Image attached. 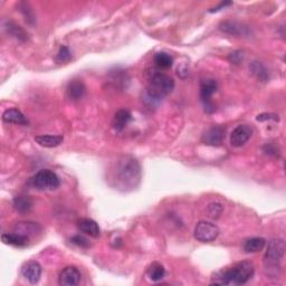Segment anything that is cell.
Here are the masks:
<instances>
[{
    "mask_svg": "<svg viewBox=\"0 0 286 286\" xmlns=\"http://www.w3.org/2000/svg\"><path fill=\"white\" fill-rule=\"evenodd\" d=\"M141 168L135 159L131 157H124L116 163L114 177L116 187L123 190L133 189L140 181Z\"/></svg>",
    "mask_w": 286,
    "mask_h": 286,
    "instance_id": "6da1fadb",
    "label": "cell"
},
{
    "mask_svg": "<svg viewBox=\"0 0 286 286\" xmlns=\"http://www.w3.org/2000/svg\"><path fill=\"white\" fill-rule=\"evenodd\" d=\"M255 268L253 263L240 262L237 263L232 268L221 270L214 274L212 284L219 285H243L247 283L254 275Z\"/></svg>",
    "mask_w": 286,
    "mask_h": 286,
    "instance_id": "7a4b0ae2",
    "label": "cell"
},
{
    "mask_svg": "<svg viewBox=\"0 0 286 286\" xmlns=\"http://www.w3.org/2000/svg\"><path fill=\"white\" fill-rule=\"evenodd\" d=\"M175 89V81L169 75L158 72L150 78L146 93L152 100H162L168 96Z\"/></svg>",
    "mask_w": 286,
    "mask_h": 286,
    "instance_id": "3957f363",
    "label": "cell"
},
{
    "mask_svg": "<svg viewBox=\"0 0 286 286\" xmlns=\"http://www.w3.org/2000/svg\"><path fill=\"white\" fill-rule=\"evenodd\" d=\"M286 250L285 242L281 238L272 239L268 243L267 246L266 253L264 256V263L266 269H268L269 272H274L275 275L277 274V270L281 268L280 264L283 259Z\"/></svg>",
    "mask_w": 286,
    "mask_h": 286,
    "instance_id": "277c9868",
    "label": "cell"
},
{
    "mask_svg": "<svg viewBox=\"0 0 286 286\" xmlns=\"http://www.w3.org/2000/svg\"><path fill=\"white\" fill-rule=\"evenodd\" d=\"M33 186L38 190H55L59 187V178L51 170H40L33 177Z\"/></svg>",
    "mask_w": 286,
    "mask_h": 286,
    "instance_id": "5b68a950",
    "label": "cell"
},
{
    "mask_svg": "<svg viewBox=\"0 0 286 286\" xmlns=\"http://www.w3.org/2000/svg\"><path fill=\"white\" fill-rule=\"evenodd\" d=\"M195 238L201 243H212L219 235V228L209 221H199L194 231Z\"/></svg>",
    "mask_w": 286,
    "mask_h": 286,
    "instance_id": "8992f818",
    "label": "cell"
},
{
    "mask_svg": "<svg viewBox=\"0 0 286 286\" xmlns=\"http://www.w3.org/2000/svg\"><path fill=\"white\" fill-rule=\"evenodd\" d=\"M218 89L217 82L213 78H206L200 83V99L204 104L205 112L213 113L214 111V107L212 102V96L214 93H216Z\"/></svg>",
    "mask_w": 286,
    "mask_h": 286,
    "instance_id": "52a82bcc",
    "label": "cell"
},
{
    "mask_svg": "<svg viewBox=\"0 0 286 286\" xmlns=\"http://www.w3.org/2000/svg\"><path fill=\"white\" fill-rule=\"evenodd\" d=\"M253 135V129L247 124H240L231 134V144L236 148L243 146Z\"/></svg>",
    "mask_w": 286,
    "mask_h": 286,
    "instance_id": "ba28073f",
    "label": "cell"
},
{
    "mask_svg": "<svg viewBox=\"0 0 286 286\" xmlns=\"http://www.w3.org/2000/svg\"><path fill=\"white\" fill-rule=\"evenodd\" d=\"M225 139V129L220 125L212 126L202 135V142L207 145L219 146Z\"/></svg>",
    "mask_w": 286,
    "mask_h": 286,
    "instance_id": "9c48e42d",
    "label": "cell"
},
{
    "mask_svg": "<svg viewBox=\"0 0 286 286\" xmlns=\"http://www.w3.org/2000/svg\"><path fill=\"white\" fill-rule=\"evenodd\" d=\"M81 272L75 266H67L59 274V285L75 286L81 282Z\"/></svg>",
    "mask_w": 286,
    "mask_h": 286,
    "instance_id": "30bf717a",
    "label": "cell"
},
{
    "mask_svg": "<svg viewBox=\"0 0 286 286\" xmlns=\"http://www.w3.org/2000/svg\"><path fill=\"white\" fill-rule=\"evenodd\" d=\"M21 275L25 277L29 283L36 284L38 283L41 276V266L38 262L29 261L25 263L21 267Z\"/></svg>",
    "mask_w": 286,
    "mask_h": 286,
    "instance_id": "8fae6325",
    "label": "cell"
},
{
    "mask_svg": "<svg viewBox=\"0 0 286 286\" xmlns=\"http://www.w3.org/2000/svg\"><path fill=\"white\" fill-rule=\"evenodd\" d=\"M2 121L6 123L18 124V125H28V120L26 116L18 110V108H9L2 114Z\"/></svg>",
    "mask_w": 286,
    "mask_h": 286,
    "instance_id": "7c38bea8",
    "label": "cell"
},
{
    "mask_svg": "<svg viewBox=\"0 0 286 286\" xmlns=\"http://www.w3.org/2000/svg\"><path fill=\"white\" fill-rule=\"evenodd\" d=\"M77 226H78V229L86 235L94 237V238H96V237L100 236L99 225H97L96 221H94L93 219H89V218H83V219L78 220Z\"/></svg>",
    "mask_w": 286,
    "mask_h": 286,
    "instance_id": "4fadbf2b",
    "label": "cell"
},
{
    "mask_svg": "<svg viewBox=\"0 0 286 286\" xmlns=\"http://www.w3.org/2000/svg\"><path fill=\"white\" fill-rule=\"evenodd\" d=\"M85 85L82 81H72L66 89V93L69 99L72 101L81 100L85 94Z\"/></svg>",
    "mask_w": 286,
    "mask_h": 286,
    "instance_id": "5bb4252c",
    "label": "cell"
},
{
    "mask_svg": "<svg viewBox=\"0 0 286 286\" xmlns=\"http://www.w3.org/2000/svg\"><path fill=\"white\" fill-rule=\"evenodd\" d=\"M1 240L6 245H11L16 247L27 246L29 242L28 236L18 234V232H16V234H2Z\"/></svg>",
    "mask_w": 286,
    "mask_h": 286,
    "instance_id": "9a60e30c",
    "label": "cell"
},
{
    "mask_svg": "<svg viewBox=\"0 0 286 286\" xmlns=\"http://www.w3.org/2000/svg\"><path fill=\"white\" fill-rule=\"evenodd\" d=\"M35 141L38 143L39 145L45 146V148H55V146H58L59 144H62L64 141V138L62 137V135L46 134V135H38V137H36Z\"/></svg>",
    "mask_w": 286,
    "mask_h": 286,
    "instance_id": "2e32d148",
    "label": "cell"
},
{
    "mask_svg": "<svg viewBox=\"0 0 286 286\" xmlns=\"http://www.w3.org/2000/svg\"><path fill=\"white\" fill-rule=\"evenodd\" d=\"M132 115L130 111L127 110H119L115 113L114 119H113V127L116 131H122L127 125V123L131 121Z\"/></svg>",
    "mask_w": 286,
    "mask_h": 286,
    "instance_id": "e0dca14e",
    "label": "cell"
},
{
    "mask_svg": "<svg viewBox=\"0 0 286 286\" xmlns=\"http://www.w3.org/2000/svg\"><path fill=\"white\" fill-rule=\"evenodd\" d=\"M14 207L18 213L27 214L31 212L33 207V200L28 196H16L14 198Z\"/></svg>",
    "mask_w": 286,
    "mask_h": 286,
    "instance_id": "ac0fdd59",
    "label": "cell"
},
{
    "mask_svg": "<svg viewBox=\"0 0 286 286\" xmlns=\"http://www.w3.org/2000/svg\"><path fill=\"white\" fill-rule=\"evenodd\" d=\"M18 234L29 236V235H36L37 232L41 231L40 226L36 223H32V221H21V223H17L16 227Z\"/></svg>",
    "mask_w": 286,
    "mask_h": 286,
    "instance_id": "d6986e66",
    "label": "cell"
},
{
    "mask_svg": "<svg viewBox=\"0 0 286 286\" xmlns=\"http://www.w3.org/2000/svg\"><path fill=\"white\" fill-rule=\"evenodd\" d=\"M266 240L262 237H254V238L248 239L244 244V250L246 253H257L261 251L265 247Z\"/></svg>",
    "mask_w": 286,
    "mask_h": 286,
    "instance_id": "ffe728a7",
    "label": "cell"
},
{
    "mask_svg": "<svg viewBox=\"0 0 286 286\" xmlns=\"http://www.w3.org/2000/svg\"><path fill=\"white\" fill-rule=\"evenodd\" d=\"M220 29L225 33L231 34V35L239 36V35H245L246 27H243L242 25H239L238 22L236 21H225L220 25Z\"/></svg>",
    "mask_w": 286,
    "mask_h": 286,
    "instance_id": "44dd1931",
    "label": "cell"
},
{
    "mask_svg": "<svg viewBox=\"0 0 286 286\" xmlns=\"http://www.w3.org/2000/svg\"><path fill=\"white\" fill-rule=\"evenodd\" d=\"M250 71L253 73L256 78L262 82H266L268 80L269 75H268V71H267L266 67L263 65L261 62H253L250 65Z\"/></svg>",
    "mask_w": 286,
    "mask_h": 286,
    "instance_id": "7402d4cb",
    "label": "cell"
},
{
    "mask_svg": "<svg viewBox=\"0 0 286 286\" xmlns=\"http://www.w3.org/2000/svg\"><path fill=\"white\" fill-rule=\"evenodd\" d=\"M165 275L164 267L159 263H153L148 269V276L153 282H159L162 280Z\"/></svg>",
    "mask_w": 286,
    "mask_h": 286,
    "instance_id": "603a6c76",
    "label": "cell"
},
{
    "mask_svg": "<svg viewBox=\"0 0 286 286\" xmlns=\"http://www.w3.org/2000/svg\"><path fill=\"white\" fill-rule=\"evenodd\" d=\"M154 63H156V65L159 67V69L168 70L170 69L172 64H174V58L169 54H167V53H158V54L154 56Z\"/></svg>",
    "mask_w": 286,
    "mask_h": 286,
    "instance_id": "cb8c5ba5",
    "label": "cell"
},
{
    "mask_svg": "<svg viewBox=\"0 0 286 286\" xmlns=\"http://www.w3.org/2000/svg\"><path fill=\"white\" fill-rule=\"evenodd\" d=\"M5 28H6V31L8 32L9 35L16 37L17 39H20V40L27 39V34H26V32L22 28H20L19 26L14 24V22H11V21L7 22Z\"/></svg>",
    "mask_w": 286,
    "mask_h": 286,
    "instance_id": "d4e9b609",
    "label": "cell"
},
{
    "mask_svg": "<svg viewBox=\"0 0 286 286\" xmlns=\"http://www.w3.org/2000/svg\"><path fill=\"white\" fill-rule=\"evenodd\" d=\"M72 58V54L69 48L66 46H62L59 48V51L57 53V56H56V61L58 63H67L70 62Z\"/></svg>",
    "mask_w": 286,
    "mask_h": 286,
    "instance_id": "484cf974",
    "label": "cell"
},
{
    "mask_svg": "<svg viewBox=\"0 0 286 286\" xmlns=\"http://www.w3.org/2000/svg\"><path fill=\"white\" fill-rule=\"evenodd\" d=\"M71 242L73 244H75L76 246H80L82 248H88V247L91 246V243H89V240L86 238V237L82 236V235H76V236L72 237Z\"/></svg>",
    "mask_w": 286,
    "mask_h": 286,
    "instance_id": "4316f807",
    "label": "cell"
},
{
    "mask_svg": "<svg viewBox=\"0 0 286 286\" xmlns=\"http://www.w3.org/2000/svg\"><path fill=\"white\" fill-rule=\"evenodd\" d=\"M221 210H223V207L219 204H212L209 206V214L213 218H218L219 214H221Z\"/></svg>",
    "mask_w": 286,
    "mask_h": 286,
    "instance_id": "83f0119b",
    "label": "cell"
},
{
    "mask_svg": "<svg viewBox=\"0 0 286 286\" xmlns=\"http://www.w3.org/2000/svg\"><path fill=\"white\" fill-rule=\"evenodd\" d=\"M267 120H274L278 121V115L273 114V113H264L257 116V121H267Z\"/></svg>",
    "mask_w": 286,
    "mask_h": 286,
    "instance_id": "f1b7e54d",
    "label": "cell"
},
{
    "mask_svg": "<svg viewBox=\"0 0 286 286\" xmlns=\"http://www.w3.org/2000/svg\"><path fill=\"white\" fill-rule=\"evenodd\" d=\"M229 59H231V62H232V63L238 64V63H240V61H242V59H243V53H240V52L232 53V54L229 55Z\"/></svg>",
    "mask_w": 286,
    "mask_h": 286,
    "instance_id": "f546056e",
    "label": "cell"
},
{
    "mask_svg": "<svg viewBox=\"0 0 286 286\" xmlns=\"http://www.w3.org/2000/svg\"><path fill=\"white\" fill-rule=\"evenodd\" d=\"M231 5H232V1H223V2H220L219 5H218L217 7H214V8L210 9L209 11H210V13H217V11H219V10H221L223 8H225V7L231 6Z\"/></svg>",
    "mask_w": 286,
    "mask_h": 286,
    "instance_id": "4dcf8cb0",
    "label": "cell"
},
{
    "mask_svg": "<svg viewBox=\"0 0 286 286\" xmlns=\"http://www.w3.org/2000/svg\"><path fill=\"white\" fill-rule=\"evenodd\" d=\"M264 151L266 152V153H268V154H275V156H277V149L276 148H273V145L272 144H267L265 148H264Z\"/></svg>",
    "mask_w": 286,
    "mask_h": 286,
    "instance_id": "1f68e13d",
    "label": "cell"
}]
</instances>
